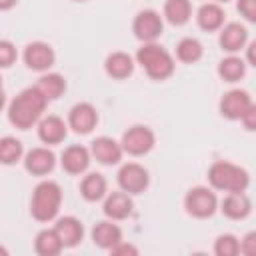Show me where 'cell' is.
Instances as JSON below:
<instances>
[{"label": "cell", "instance_id": "cell-13", "mask_svg": "<svg viewBox=\"0 0 256 256\" xmlns=\"http://www.w3.org/2000/svg\"><path fill=\"white\" fill-rule=\"evenodd\" d=\"M58 238L62 240V246L64 248H74L76 244H80L82 236H84V228H82V222L72 218V216H66V218H60L54 226Z\"/></svg>", "mask_w": 256, "mask_h": 256}, {"label": "cell", "instance_id": "cell-7", "mask_svg": "<svg viewBox=\"0 0 256 256\" xmlns=\"http://www.w3.org/2000/svg\"><path fill=\"white\" fill-rule=\"evenodd\" d=\"M148 172L140 164H126L118 172V184L128 194H142L148 188Z\"/></svg>", "mask_w": 256, "mask_h": 256}, {"label": "cell", "instance_id": "cell-21", "mask_svg": "<svg viewBox=\"0 0 256 256\" xmlns=\"http://www.w3.org/2000/svg\"><path fill=\"white\" fill-rule=\"evenodd\" d=\"M134 70V60L132 56H128L126 52H114L106 58V72L112 76V78H126L130 76Z\"/></svg>", "mask_w": 256, "mask_h": 256}, {"label": "cell", "instance_id": "cell-17", "mask_svg": "<svg viewBox=\"0 0 256 256\" xmlns=\"http://www.w3.org/2000/svg\"><path fill=\"white\" fill-rule=\"evenodd\" d=\"M90 164V154L84 146H70L62 154V168L70 174H82Z\"/></svg>", "mask_w": 256, "mask_h": 256}, {"label": "cell", "instance_id": "cell-39", "mask_svg": "<svg viewBox=\"0 0 256 256\" xmlns=\"http://www.w3.org/2000/svg\"><path fill=\"white\" fill-rule=\"evenodd\" d=\"M218 2H228V0H218Z\"/></svg>", "mask_w": 256, "mask_h": 256}, {"label": "cell", "instance_id": "cell-8", "mask_svg": "<svg viewBox=\"0 0 256 256\" xmlns=\"http://www.w3.org/2000/svg\"><path fill=\"white\" fill-rule=\"evenodd\" d=\"M254 106L252 98L244 90H230L220 100V112L228 120H242V116Z\"/></svg>", "mask_w": 256, "mask_h": 256}, {"label": "cell", "instance_id": "cell-6", "mask_svg": "<svg viewBox=\"0 0 256 256\" xmlns=\"http://www.w3.org/2000/svg\"><path fill=\"white\" fill-rule=\"evenodd\" d=\"M154 146V132L148 126H132L122 138V150L132 156L148 154Z\"/></svg>", "mask_w": 256, "mask_h": 256}, {"label": "cell", "instance_id": "cell-31", "mask_svg": "<svg viewBox=\"0 0 256 256\" xmlns=\"http://www.w3.org/2000/svg\"><path fill=\"white\" fill-rule=\"evenodd\" d=\"M18 54H16V48L12 42L8 40H0V68H8L16 62Z\"/></svg>", "mask_w": 256, "mask_h": 256}, {"label": "cell", "instance_id": "cell-27", "mask_svg": "<svg viewBox=\"0 0 256 256\" xmlns=\"http://www.w3.org/2000/svg\"><path fill=\"white\" fill-rule=\"evenodd\" d=\"M36 88L46 96V100H56L66 90V82H64V78L60 74H46V76L40 78Z\"/></svg>", "mask_w": 256, "mask_h": 256}, {"label": "cell", "instance_id": "cell-9", "mask_svg": "<svg viewBox=\"0 0 256 256\" xmlns=\"http://www.w3.org/2000/svg\"><path fill=\"white\" fill-rule=\"evenodd\" d=\"M162 28H164L162 18L154 10H144L134 20V34L144 42H154L162 34Z\"/></svg>", "mask_w": 256, "mask_h": 256}, {"label": "cell", "instance_id": "cell-35", "mask_svg": "<svg viewBox=\"0 0 256 256\" xmlns=\"http://www.w3.org/2000/svg\"><path fill=\"white\" fill-rule=\"evenodd\" d=\"M242 122H244L246 130H254V128H256V106H252V108L242 116Z\"/></svg>", "mask_w": 256, "mask_h": 256}, {"label": "cell", "instance_id": "cell-5", "mask_svg": "<svg viewBox=\"0 0 256 256\" xmlns=\"http://www.w3.org/2000/svg\"><path fill=\"white\" fill-rule=\"evenodd\" d=\"M184 206H186V212L194 218H208L216 212V206H218V200H216V194L208 188H192L188 194H186V200H184Z\"/></svg>", "mask_w": 256, "mask_h": 256}, {"label": "cell", "instance_id": "cell-32", "mask_svg": "<svg viewBox=\"0 0 256 256\" xmlns=\"http://www.w3.org/2000/svg\"><path fill=\"white\" fill-rule=\"evenodd\" d=\"M238 10L248 22L256 20V0H238Z\"/></svg>", "mask_w": 256, "mask_h": 256}, {"label": "cell", "instance_id": "cell-20", "mask_svg": "<svg viewBox=\"0 0 256 256\" xmlns=\"http://www.w3.org/2000/svg\"><path fill=\"white\" fill-rule=\"evenodd\" d=\"M92 240L100 248L110 250L112 246H116L122 240V230L112 222H98L92 230Z\"/></svg>", "mask_w": 256, "mask_h": 256}, {"label": "cell", "instance_id": "cell-18", "mask_svg": "<svg viewBox=\"0 0 256 256\" xmlns=\"http://www.w3.org/2000/svg\"><path fill=\"white\" fill-rule=\"evenodd\" d=\"M38 136L46 144H58L66 138V124L58 116H48L38 124Z\"/></svg>", "mask_w": 256, "mask_h": 256}, {"label": "cell", "instance_id": "cell-28", "mask_svg": "<svg viewBox=\"0 0 256 256\" xmlns=\"http://www.w3.org/2000/svg\"><path fill=\"white\" fill-rule=\"evenodd\" d=\"M202 44L196 40V38H184V40H180V44H178V48H176V54H178V58L182 60V62H186V64H194V62H198L200 58H202Z\"/></svg>", "mask_w": 256, "mask_h": 256}, {"label": "cell", "instance_id": "cell-23", "mask_svg": "<svg viewBox=\"0 0 256 256\" xmlns=\"http://www.w3.org/2000/svg\"><path fill=\"white\" fill-rule=\"evenodd\" d=\"M198 24H200V28H204L208 32L222 28V24H224V10L218 4H204L198 10Z\"/></svg>", "mask_w": 256, "mask_h": 256}, {"label": "cell", "instance_id": "cell-19", "mask_svg": "<svg viewBox=\"0 0 256 256\" xmlns=\"http://www.w3.org/2000/svg\"><path fill=\"white\" fill-rule=\"evenodd\" d=\"M248 40V32L242 24H228L224 26V30L220 32V46L226 50V52H238Z\"/></svg>", "mask_w": 256, "mask_h": 256}, {"label": "cell", "instance_id": "cell-12", "mask_svg": "<svg viewBox=\"0 0 256 256\" xmlns=\"http://www.w3.org/2000/svg\"><path fill=\"white\" fill-rule=\"evenodd\" d=\"M54 164H56V158L48 148H34L26 154V160H24L26 170L36 176H44V174L52 172Z\"/></svg>", "mask_w": 256, "mask_h": 256}, {"label": "cell", "instance_id": "cell-36", "mask_svg": "<svg viewBox=\"0 0 256 256\" xmlns=\"http://www.w3.org/2000/svg\"><path fill=\"white\" fill-rule=\"evenodd\" d=\"M16 4V0H0V10H10Z\"/></svg>", "mask_w": 256, "mask_h": 256}, {"label": "cell", "instance_id": "cell-37", "mask_svg": "<svg viewBox=\"0 0 256 256\" xmlns=\"http://www.w3.org/2000/svg\"><path fill=\"white\" fill-rule=\"evenodd\" d=\"M4 102H6V96H4V88H2V76H0V110H2Z\"/></svg>", "mask_w": 256, "mask_h": 256}, {"label": "cell", "instance_id": "cell-14", "mask_svg": "<svg viewBox=\"0 0 256 256\" xmlns=\"http://www.w3.org/2000/svg\"><path fill=\"white\" fill-rule=\"evenodd\" d=\"M122 152H124L122 146L116 140H112V138L100 136V138H96L92 142V156L98 162H102V164H116V162H120Z\"/></svg>", "mask_w": 256, "mask_h": 256}, {"label": "cell", "instance_id": "cell-24", "mask_svg": "<svg viewBox=\"0 0 256 256\" xmlns=\"http://www.w3.org/2000/svg\"><path fill=\"white\" fill-rule=\"evenodd\" d=\"M34 248L40 256H54V254H60L64 246H62V240L58 238L56 230H42L36 236Z\"/></svg>", "mask_w": 256, "mask_h": 256}, {"label": "cell", "instance_id": "cell-4", "mask_svg": "<svg viewBox=\"0 0 256 256\" xmlns=\"http://www.w3.org/2000/svg\"><path fill=\"white\" fill-rule=\"evenodd\" d=\"M208 180L216 190H226V192H244L250 184L248 172L230 162L212 164L208 172Z\"/></svg>", "mask_w": 256, "mask_h": 256}, {"label": "cell", "instance_id": "cell-38", "mask_svg": "<svg viewBox=\"0 0 256 256\" xmlns=\"http://www.w3.org/2000/svg\"><path fill=\"white\" fill-rule=\"evenodd\" d=\"M0 254H2V256H6V254H8V250H6V248H2V246H0Z\"/></svg>", "mask_w": 256, "mask_h": 256}, {"label": "cell", "instance_id": "cell-26", "mask_svg": "<svg viewBox=\"0 0 256 256\" xmlns=\"http://www.w3.org/2000/svg\"><path fill=\"white\" fill-rule=\"evenodd\" d=\"M218 74L226 82H236L246 74V64H244L242 58H236V56L224 58L220 62V66H218Z\"/></svg>", "mask_w": 256, "mask_h": 256}, {"label": "cell", "instance_id": "cell-22", "mask_svg": "<svg viewBox=\"0 0 256 256\" xmlns=\"http://www.w3.org/2000/svg\"><path fill=\"white\" fill-rule=\"evenodd\" d=\"M190 14H192L190 0H166L164 16L168 18L170 24L182 26V24H186L190 20Z\"/></svg>", "mask_w": 256, "mask_h": 256}, {"label": "cell", "instance_id": "cell-16", "mask_svg": "<svg viewBox=\"0 0 256 256\" xmlns=\"http://www.w3.org/2000/svg\"><path fill=\"white\" fill-rule=\"evenodd\" d=\"M252 202L244 192H230L222 202V212L232 220H242L250 214Z\"/></svg>", "mask_w": 256, "mask_h": 256}, {"label": "cell", "instance_id": "cell-25", "mask_svg": "<svg viewBox=\"0 0 256 256\" xmlns=\"http://www.w3.org/2000/svg\"><path fill=\"white\" fill-rule=\"evenodd\" d=\"M80 192H82V196H84L88 202L100 200V198L106 194V180H104V176H102V174H88V176L82 180Z\"/></svg>", "mask_w": 256, "mask_h": 256}, {"label": "cell", "instance_id": "cell-1", "mask_svg": "<svg viewBox=\"0 0 256 256\" xmlns=\"http://www.w3.org/2000/svg\"><path fill=\"white\" fill-rule=\"evenodd\" d=\"M46 102H48L46 96L36 86L34 88H26L12 100V104L8 108V120L16 128L28 130L40 120V116H42V112L46 108Z\"/></svg>", "mask_w": 256, "mask_h": 256}, {"label": "cell", "instance_id": "cell-33", "mask_svg": "<svg viewBox=\"0 0 256 256\" xmlns=\"http://www.w3.org/2000/svg\"><path fill=\"white\" fill-rule=\"evenodd\" d=\"M240 252H244V254H254L256 252V234L254 232H250L242 242H240Z\"/></svg>", "mask_w": 256, "mask_h": 256}, {"label": "cell", "instance_id": "cell-10", "mask_svg": "<svg viewBox=\"0 0 256 256\" xmlns=\"http://www.w3.org/2000/svg\"><path fill=\"white\" fill-rule=\"evenodd\" d=\"M54 60H56L54 50L48 44H44V42H32L24 50V62H26V66L32 68V70H36V72L48 70L54 64Z\"/></svg>", "mask_w": 256, "mask_h": 256}, {"label": "cell", "instance_id": "cell-40", "mask_svg": "<svg viewBox=\"0 0 256 256\" xmlns=\"http://www.w3.org/2000/svg\"><path fill=\"white\" fill-rule=\"evenodd\" d=\"M76 2H84V0H76Z\"/></svg>", "mask_w": 256, "mask_h": 256}, {"label": "cell", "instance_id": "cell-2", "mask_svg": "<svg viewBox=\"0 0 256 256\" xmlns=\"http://www.w3.org/2000/svg\"><path fill=\"white\" fill-rule=\"evenodd\" d=\"M62 204V190L56 182H40L32 194V216L40 222H50L52 218H56L58 210Z\"/></svg>", "mask_w": 256, "mask_h": 256}, {"label": "cell", "instance_id": "cell-3", "mask_svg": "<svg viewBox=\"0 0 256 256\" xmlns=\"http://www.w3.org/2000/svg\"><path fill=\"white\" fill-rule=\"evenodd\" d=\"M138 64H142V68L146 70V74L154 80H166L172 72H174V60L172 56L158 44L154 42H146L138 54H136Z\"/></svg>", "mask_w": 256, "mask_h": 256}, {"label": "cell", "instance_id": "cell-29", "mask_svg": "<svg viewBox=\"0 0 256 256\" xmlns=\"http://www.w3.org/2000/svg\"><path fill=\"white\" fill-rule=\"evenodd\" d=\"M22 156V142L12 138V136H6V138H0V162L2 164H14L18 162Z\"/></svg>", "mask_w": 256, "mask_h": 256}, {"label": "cell", "instance_id": "cell-34", "mask_svg": "<svg viewBox=\"0 0 256 256\" xmlns=\"http://www.w3.org/2000/svg\"><path fill=\"white\" fill-rule=\"evenodd\" d=\"M110 252H112V254H118V256H120V254H132V256H136V254H138V250H136L132 244H124L122 240H120L116 246H112V248H110Z\"/></svg>", "mask_w": 256, "mask_h": 256}, {"label": "cell", "instance_id": "cell-11", "mask_svg": "<svg viewBox=\"0 0 256 256\" xmlns=\"http://www.w3.org/2000/svg\"><path fill=\"white\" fill-rule=\"evenodd\" d=\"M70 128H74V132L78 134H88L92 132V128L96 126L98 122V114H96V108L88 102H80L76 104L72 110H70Z\"/></svg>", "mask_w": 256, "mask_h": 256}, {"label": "cell", "instance_id": "cell-15", "mask_svg": "<svg viewBox=\"0 0 256 256\" xmlns=\"http://www.w3.org/2000/svg\"><path fill=\"white\" fill-rule=\"evenodd\" d=\"M104 214L112 220H124L132 214V198L128 192H114L104 202Z\"/></svg>", "mask_w": 256, "mask_h": 256}, {"label": "cell", "instance_id": "cell-30", "mask_svg": "<svg viewBox=\"0 0 256 256\" xmlns=\"http://www.w3.org/2000/svg\"><path fill=\"white\" fill-rule=\"evenodd\" d=\"M214 252L218 256H236L240 252V242L232 234H222L214 244Z\"/></svg>", "mask_w": 256, "mask_h": 256}]
</instances>
